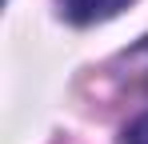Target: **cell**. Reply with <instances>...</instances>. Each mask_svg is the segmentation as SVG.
Segmentation results:
<instances>
[{"instance_id": "6da1fadb", "label": "cell", "mask_w": 148, "mask_h": 144, "mask_svg": "<svg viewBox=\"0 0 148 144\" xmlns=\"http://www.w3.org/2000/svg\"><path fill=\"white\" fill-rule=\"evenodd\" d=\"M120 8H128V0H64V16L72 24H100L112 20Z\"/></svg>"}, {"instance_id": "7a4b0ae2", "label": "cell", "mask_w": 148, "mask_h": 144, "mask_svg": "<svg viewBox=\"0 0 148 144\" xmlns=\"http://www.w3.org/2000/svg\"><path fill=\"white\" fill-rule=\"evenodd\" d=\"M124 144H148V112L136 120L128 132H124Z\"/></svg>"}]
</instances>
